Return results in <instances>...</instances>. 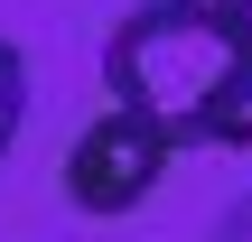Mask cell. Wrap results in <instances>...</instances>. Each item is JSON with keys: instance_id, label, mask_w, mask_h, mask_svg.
Wrapping results in <instances>:
<instances>
[{"instance_id": "1", "label": "cell", "mask_w": 252, "mask_h": 242, "mask_svg": "<svg viewBox=\"0 0 252 242\" xmlns=\"http://www.w3.org/2000/svg\"><path fill=\"white\" fill-rule=\"evenodd\" d=\"M103 84L168 149H252V56L234 47L215 0L131 9L103 47Z\"/></svg>"}, {"instance_id": "2", "label": "cell", "mask_w": 252, "mask_h": 242, "mask_svg": "<svg viewBox=\"0 0 252 242\" xmlns=\"http://www.w3.org/2000/svg\"><path fill=\"white\" fill-rule=\"evenodd\" d=\"M168 159H178V149H168L140 112H122V103H112L103 121H84V131H75V149H65V177H56V187H65V205H75V215H131V205H150V187L168 177Z\"/></svg>"}, {"instance_id": "5", "label": "cell", "mask_w": 252, "mask_h": 242, "mask_svg": "<svg viewBox=\"0 0 252 242\" xmlns=\"http://www.w3.org/2000/svg\"><path fill=\"white\" fill-rule=\"evenodd\" d=\"M215 242H252V196L234 205V215H224V224H215Z\"/></svg>"}, {"instance_id": "3", "label": "cell", "mask_w": 252, "mask_h": 242, "mask_svg": "<svg viewBox=\"0 0 252 242\" xmlns=\"http://www.w3.org/2000/svg\"><path fill=\"white\" fill-rule=\"evenodd\" d=\"M19 121H28V56L0 37V149L19 140Z\"/></svg>"}, {"instance_id": "6", "label": "cell", "mask_w": 252, "mask_h": 242, "mask_svg": "<svg viewBox=\"0 0 252 242\" xmlns=\"http://www.w3.org/2000/svg\"><path fill=\"white\" fill-rule=\"evenodd\" d=\"M140 9H159V0H140Z\"/></svg>"}, {"instance_id": "4", "label": "cell", "mask_w": 252, "mask_h": 242, "mask_svg": "<svg viewBox=\"0 0 252 242\" xmlns=\"http://www.w3.org/2000/svg\"><path fill=\"white\" fill-rule=\"evenodd\" d=\"M215 9H224V28H234V47L252 56V0H215Z\"/></svg>"}]
</instances>
